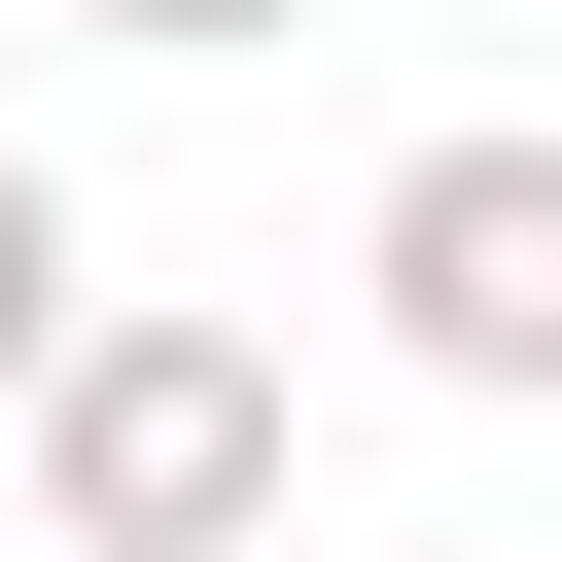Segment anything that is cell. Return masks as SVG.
I'll list each match as a JSON object with an SVG mask.
<instances>
[{
  "instance_id": "cell-4",
  "label": "cell",
  "mask_w": 562,
  "mask_h": 562,
  "mask_svg": "<svg viewBox=\"0 0 562 562\" xmlns=\"http://www.w3.org/2000/svg\"><path fill=\"white\" fill-rule=\"evenodd\" d=\"M70 35H140V70H211V35H316V0H70Z\"/></svg>"
},
{
  "instance_id": "cell-1",
  "label": "cell",
  "mask_w": 562,
  "mask_h": 562,
  "mask_svg": "<svg viewBox=\"0 0 562 562\" xmlns=\"http://www.w3.org/2000/svg\"><path fill=\"white\" fill-rule=\"evenodd\" d=\"M35 527L70 562H281V316H70L35 351Z\"/></svg>"
},
{
  "instance_id": "cell-2",
  "label": "cell",
  "mask_w": 562,
  "mask_h": 562,
  "mask_svg": "<svg viewBox=\"0 0 562 562\" xmlns=\"http://www.w3.org/2000/svg\"><path fill=\"white\" fill-rule=\"evenodd\" d=\"M351 281H386V351H422V386H492V422H562V140H527V105H457V140H386V211H351Z\"/></svg>"
},
{
  "instance_id": "cell-3",
  "label": "cell",
  "mask_w": 562,
  "mask_h": 562,
  "mask_svg": "<svg viewBox=\"0 0 562 562\" xmlns=\"http://www.w3.org/2000/svg\"><path fill=\"white\" fill-rule=\"evenodd\" d=\"M70 316H105V246H70V176L0 140V422H35V351H70Z\"/></svg>"
}]
</instances>
